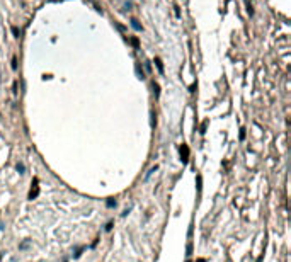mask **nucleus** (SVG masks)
Listing matches in <instances>:
<instances>
[{
	"instance_id": "1",
	"label": "nucleus",
	"mask_w": 291,
	"mask_h": 262,
	"mask_svg": "<svg viewBox=\"0 0 291 262\" xmlns=\"http://www.w3.org/2000/svg\"><path fill=\"white\" fill-rule=\"evenodd\" d=\"M39 194V185H38V179H34V182H32V189H31L29 192V199H36V196Z\"/></svg>"
},
{
	"instance_id": "2",
	"label": "nucleus",
	"mask_w": 291,
	"mask_h": 262,
	"mask_svg": "<svg viewBox=\"0 0 291 262\" xmlns=\"http://www.w3.org/2000/svg\"><path fill=\"white\" fill-rule=\"evenodd\" d=\"M181 160L184 164H187V160H189V148H187V145L181 146Z\"/></svg>"
},
{
	"instance_id": "3",
	"label": "nucleus",
	"mask_w": 291,
	"mask_h": 262,
	"mask_svg": "<svg viewBox=\"0 0 291 262\" xmlns=\"http://www.w3.org/2000/svg\"><path fill=\"white\" fill-rule=\"evenodd\" d=\"M131 27L135 31H143V27H141V24L138 22L136 19H131Z\"/></svg>"
},
{
	"instance_id": "4",
	"label": "nucleus",
	"mask_w": 291,
	"mask_h": 262,
	"mask_svg": "<svg viewBox=\"0 0 291 262\" xmlns=\"http://www.w3.org/2000/svg\"><path fill=\"white\" fill-rule=\"evenodd\" d=\"M155 65H157V68H158V72H160V73H163V65H162V60L160 58H155Z\"/></svg>"
},
{
	"instance_id": "5",
	"label": "nucleus",
	"mask_w": 291,
	"mask_h": 262,
	"mask_svg": "<svg viewBox=\"0 0 291 262\" xmlns=\"http://www.w3.org/2000/svg\"><path fill=\"white\" fill-rule=\"evenodd\" d=\"M12 70H17V56H12Z\"/></svg>"
},
{
	"instance_id": "6",
	"label": "nucleus",
	"mask_w": 291,
	"mask_h": 262,
	"mask_svg": "<svg viewBox=\"0 0 291 262\" xmlns=\"http://www.w3.org/2000/svg\"><path fill=\"white\" fill-rule=\"evenodd\" d=\"M153 89H155V97H158V96H160V87H158V84H153Z\"/></svg>"
},
{
	"instance_id": "7",
	"label": "nucleus",
	"mask_w": 291,
	"mask_h": 262,
	"mask_svg": "<svg viewBox=\"0 0 291 262\" xmlns=\"http://www.w3.org/2000/svg\"><path fill=\"white\" fill-rule=\"evenodd\" d=\"M17 170H19V174H24V170H26L24 164H17Z\"/></svg>"
},
{
	"instance_id": "8",
	"label": "nucleus",
	"mask_w": 291,
	"mask_h": 262,
	"mask_svg": "<svg viewBox=\"0 0 291 262\" xmlns=\"http://www.w3.org/2000/svg\"><path fill=\"white\" fill-rule=\"evenodd\" d=\"M136 72H138V75H140V78H145V73H143V70L140 68V65H136Z\"/></svg>"
},
{
	"instance_id": "9",
	"label": "nucleus",
	"mask_w": 291,
	"mask_h": 262,
	"mask_svg": "<svg viewBox=\"0 0 291 262\" xmlns=\"http://www.w3.org/2000/svg\"><path fill=\"white\" fill-rule=\"evenodd\" d=\"M106 204H107V208H112V206H116V201H114V199H107Z\"/></svg>"
},
{
	"instance_id": "10",
	"label": "nucleus",
	"mask_w": 291,
	"mask_h": 262,
	"mask_svg": "<svg viewBox=\"0 0 291 262\" xmlns=\"http://www.w3.org/2000/svg\"><path fill=\"white\" fill-rule=\"evenodd\" d=\"M12 32H14V36H15V38H19V29H17L15 26H12Z\"/></svg>"
},
{
	"instance_id": "11",
	"label": "nucleus",
	"mask_w": 291,
	"mask_h": 262,
	"mask_svg": "<svg viewBox=\"0 0 291 262\" xmlns=\"http://www.w3.org/2000/svg\"><path fill=\"white\" fill-rule=\"evenodd\" d=\"M112 230V221H109V223L106 225V232H111Z\"/></svg>"
},
{
	"instance_id": "12",
	"label": "nucleus",
	"mask_w": 291,
	"mask_h": 262,
	"mask_svg": "<svg viewBox=\"0 0 291 262\" xmlns=\"http://www.w3.org/2000/svg\"><path fill=\"white\" fill-rule=\"evenodd\" d=\"M131 44H133V46H136V48H138V39H136V38H131Z\"/></svg>"
},
{
	"instance_id": "13",
	"label": "nucleus",
	"mask_w": 291,
	"mask_h": 262,
	"mask_svg": "<svg viewBox=\"0 0 291 262\" xmlns=\"http://www.w3.org/2000/svg\"><path fill=\"white\" fill-rule=\"evenodd\" d=\"M247 10H249V14H250V15L254 14V9H252V5L249 4V2H247Z\"/></svg>"
},
{
	"instance_id": "14",
	"label": "nucleus",
	"mask_w": 291,
	"mask_h": 262,
	"mask_svg": "<svg viewBox=\"0 0 291 262\" xmlns=\"http://www.w3.org/2000/svg\"><path fill=\"white\" fill-rule=\"evenodd\" d=\"M243 138H245V129L242 128V129H240V140H243Z\"/></svg>"
},
{
	"instance_id": "15",
	"label": "nucleus",
	"mask_w": 291,
	"mask_h": 262,
	"mask_svg": "<svg viewBox=\"0 0 291 262\" xmlns=\"http://www.w3.org/2000/svg\"><path fill=\"white\" fill-rule=\"evenodd\" d=\"M198 189L201 191V175H198Z\"/></svg>"
},
{
	"instance_id": "16",
	"label": "nucleus",
	"mask_w": 291,
	"mask_h": 262,
	"mask_svg": "<svg viewBox=\"0 0 291 262\" xmlns=\"http://www.w3.org/2000/svg\"><path fill=\"white\" fill-rule=\"evenodd\" d=\"M257 262H262V255H261V257H259V259H257Z\"/></svg>"
},
{
	"instance_id": "17",
	"label": "nucleus",
	"mask_w": 291,
	"mask_h": 262,
	"mask_svg": "<svg viewBox=\"0 0 291 262\" xmlns=\"http://www.w3.org/2000/svg\"><path fill=\"white\" fill-rule=\"evenodd\" d=\"M2 257H4V252H0V261H2Z\"/></svg>"
},
{
	"instance_id": "18",
	"label": "nucleus",
	"mask_w": 291,
	"mask_h": 262,
	"mask_svg": "<svg viewBox=\"0 0 291 262\" xmlns=\"http://www.w3.org/2000/svg\"><path fill=\"white\" fill-rule=\"evenodd\" d=\"M187 262H191V261H189V259H187Z\"/></svg>"
}]
</instances>
